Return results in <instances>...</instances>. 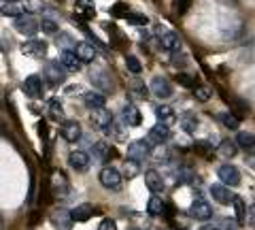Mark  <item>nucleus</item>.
<instances>
[{
	"label": "nucleus",
	"mask_w": 255,
	"mask_h": 230,
	"mask_svg": "<svg viewBox=\"0 0 255 230\" xmlns=\"http://www.w3.org/2000/svg\"><path fill=\"white\" fill-rule=\"evenodd\" d=\"M100 184L105 186L107 190H113V192H117V190H122V173H119L115 166H105V169L100 171Z\"/></svg>",
	"instance_id": "1"
},
{
	"label": "nucleus",
	"mask_w": 255,
	"mask_h": 230,
	"mask_svg": "<svg viewBox=\"0 0 255 230\" xmlns=\"http://www.w3.org/2000/svg\"><path fill=\"white\" fill-rule=\"evenodd\" d=\"M43 75L51 85H60V83L66 81V70H64V66L60 62H47Z\"/></svg>",
	"instance_id": "2"
},
{
	"label": "nucleus",
	"mask_w": 255,
	"mask_h": 230,
	"mask_svg": "<svg viewBox=\"0 0 255 230\" xmlns=\"http://www.w3.org/2000/svg\"><path fill=\"white\" fill-rule=\"evenodd\" d=\"M159 45L162 49L170 51V53H177L181 49V36L172 30H166V28H159Z\"/></svg>",
	"instance_id": "3"
},
{
	"label": "nucleus",
	"mask_w": 255,
	"mask_h": 230,
	"mask_svg": "<svg viewBox=\"0 0 255 230\" xmlns=\"http://www.w3.org/2000/svg\"><path fill=\"white\" fill-rule=\"evenodd\" d=\"M68 192H70V184L66 175L60 171H53L51 173V194L55 198H64V196H68Z\"/></svg>",
	"instance_id": "4"
},
{
	"label": "nucleus",
	"mask_w": 255,
	"mask_h": 230,
	"mask_svg": "<svg viewBox=\"0 0 255 230\" xmlns=\"http://www.w3.org/2000/svg\"><path fill=\"white\" fill-rule=\"evenodd\" d=\"M15 30L21 34H26V36H34L38 32V21L32 17V15L21 13L19 17H15Z\"/></svg>",
	"instance_id": "5"
},
{
	"label": "nucleus",
	"mask_w": 255,
	"mask_h": 230,
	"mask_svg": "<svg viewBox=\"0 0 255 230\" xmlns=\"http://www.w3.org/2000/svg\"><path fill=\"white\" fill-rule=\"evenodd\" d=\"M217 175H219V179H221V184L228 186V188H234V186L241 184V171H238L236 166H232V164L219 166Z\"/></svg>",
	"instance_id": "6"
},
{
	"label": "nucleus",
	"mask_w": 255,
	"mask_h": 230,
	"mask_svg": "<svg viewBox=\"0 0 255 230\" xmlns=\"http://www.w3.org/2000/svg\"><path fill=\"white\" fill-rule=\"evenodd\" d=\"M189 216L194 218V220H198V222H206V220H211V218H213V207L204 201V198H198V201L191 203Z\"/></svg>",
	"instance_id": "7"
},
{
	"label": "nucleus",
	"mask_w": 255,
	"mask_h": 230,
	"mask_svg": "<svg viewBox=\"0 0 255 230\" xmlns=\"http://www.w3.org/2000/svg\"><path fill=\"white\" fill-rule=\"evenodd\" d=\"M151 149H149V143L147 141H134L128 145V160H136L142 162L145 158H149Z\"/></svg>",
	"instance_id": "8"
},
{
	"label": "nucleus",
	"mask_w": 255,
	"mask_h": 230,
	"mask_svg": "<svg viewBox=\"0 0 255 230\" xmlns=\"http://www.w3.org/2000/svg\"><path fill=\"white\" fill-rule=\"evenodd\" d=\"M21 90L26 92V96H30V98H41L43 96V79L38 75L26 77V81L21 83Z\"/></svg>",
	"instance_id": "9"
},
{
	"label": "nucleus",
	"mask_w": 255,
	"mask_h": 230,
	"mask_svg": "<svg viewBox=\"0 0 255 230\" xmlns=\"http://www.w3.org/2000/svg\"><path fill=\"white\" fill-rule=\"evenodd\" d=\"M168 139H170V128L164 124H155L147 134V143H153V145H162Z\"/></svg>",
	"instance_id": "10"
},
{
	"label": "nucleus",
	"mask_w": 255,
	"mask_h": 230,
	"mask_svg": "<svg viewBox=\"0 0 255 230\" xmlns=\"http://www.w3.org/2000/svg\"><path fill=\"white\" fill-rule=\"evenodd\" d=\"M62 137L64 141L68 143H77L79 139H81V124H79L77 120H68L62 124Z\"/></svg>",
	"instance_id": "11"
},
{
	"label": "nucleus",
	"mask_w": 255,
	"mask_h": 230,
	"mask_svg": "<svg viewBox=\"0 0 255 230\" xmlns=\"http://www.w3.org/2000/svg\"><path fill=\"white\" fill-rule=\"evenodd\" d=\"M211 196H213V201H217L219 205H230L232 203V190H230L228 186H223V184H213L211 186Z\"/></svg>",
	"instance_id": "12"
},
{
	"label": "nucleus",
	"mask_w": 255,
	"mask_h": 230,
	"mask_svg": "<svg viewBox=\"0 0 255 230\" xmlns=\"http://www.w3.org/2000/svg\"><path fill=\"white\" fill-rule=\"evenodd\" d=\"M151 92H153L157 98H168V96H172V85L166 77H155L153 81H151Z\"/></svg>",
	"instance_id": "13"
},
{
	"label": "nucleus",
	"mask_w": 255,
	"mask_h": 230,
	"mask_svg": "<svg viewBox=\"0 0 255 230\" xmlns=\"http://www.w3.org/2000/svg\"><path fill=\"white\" fill-rule=\"evenodd\" d=\"M60 64L64 66V70H66V73H77V70L81 68V60H79L77 55H75V51L66 49V51L60 53Z\"/></svg>",
	"instance_id": "14"
},
{
	"label": "nucleus",
	"mask_w": 255,
	"mask_h": 230,
	"mask_svg": "<svg viewBox=\"0 0 255 230\" xmlns=\"http://www.w3.org/2000/svg\"><path fill=\"white\" fill-rule=\"evenodd\" d=\"M142 122V115L136 105H132V102H128V105L124 107V124L130 126V128H134V126H140Z\"/></svg>",
	"instance_id": "15"
},
{
	"label": "nucleus",
	"mask_w": 255,
	"mask_h": 230,
	"mask_svg": "<svg viewBox=\"0 0 255 230\" xmlns=\"http://www.w3.org/2000/svg\"><path fill=\"white\" fill-rule=\"evenodd\" d=\"M155 117H157V124H164V126H168V128L177 122V113H174V109L168 105L155 107Z\"/></svg>",
	"instance_id": "16"
},
{
	"label": "nucleus",
	"mask_w": 255,
	"mask_h": 230,
	"mask_svg": "<svg viewBox=\"0 0 255 230\" xmlns=\"http://www.w3.org/2000/svg\"><path fill=\"white\" fill-rule=\"evenodd\" d=\"M77 4V15L75 19H92L96 15V4L94 0H75Z\"/></svg>",
	"instance_id": "17"
},
{
	"label": "nucleus",
	"mask_w": 255,
	"mask_h": 230,
	"mask_svg": "<svg viewBox=\"0 0 255 230\" xmlns=\"http://www.w3.org/2000/svg\"><path fill=\"white\" fill-rule=\"evenodd\" d=\"M92 122H94V126H98V128L107 130L109 126L113 124V113L107 111V109H94L92 111Z\"/></svg>",
	"instance_id": "18"
},
{
	"label": "nucleus",
	"mask_w": 255,
	"mask_h": 230,
	"mask_svg": "<svg viewBox=\"0 0 255 230\" xmlns=\"http://www.w3.org/2000/svg\"><path fill=\"white\" fill-rule=\"evenodd\" d=\"M21 51L30 55V58H43L47 53V43L45 41H28L21 45Z\"/></svg>",
	"instance_id": "19"
},
{
	"label": "nucleus",
	"mask_w": 255,
	"mask_h": 230,
	"mask_svg": "<svg viewBox=\"0 0 255 230\" xmlns=\"http://www.w3.org/2000/svg\"><path fill=\"white\" fill-rule=\"evenodd\" d=\"M145 184H147V188L151 190L153 194H162L164 192V179H162V175H159L157 171H147L145 173Z\"/></svg>",
	"instance_id": "20"
},
{
	"label": "nucleus",
	"mask_w": 255,
	"mask_h": 230,
	"mask_svg": "<svg viewBox=\"0 0 255 230\" xmlns=\"http://www.w3.org/2000/svg\"><path fill=\"white\" fill-rule=\"evenodd\" d=\"M68 164H70L73 171L83 173V171H87V166H90V156H87L85 152H73L68 156Z\"/></svg>",
	"instance_id": "21"
},
{
	"label": "nucleus",
	"mask_w": 255,
	"mask_h": 230,
	"mask_svg": "<svg viewBox=\"0 0 255 230\" xmlns=\"http://www.w3.org/2000/svg\"><path fill=\"white\" fill-rule=\"evenodd\" d=\"M94 213H96L94 205L83 203V205H77V207L70 211V218H73V222H87L90 218H94Z\"/></svg>",
	"instance_id": "22"
},
{
	"label": "nucleus",
	"mask_w": 255,
	"mask_h": 230,
	"mask_svg": "<svg viewBox=\"0 0 255 230\" xmlns=\"http://www.w3.org/2000/svg\"><path fill=\"white\" fill-rule=\"evenodd\" d=\"M73 51L81 62H94L96 60V49H94V45H90V43H77Z\"/></svg>",
	"instance_id": "23"
},
{
	"label": "nucleus",
	"mask_w": 255,
	"mask_h": 230,
	"mask_svg": "<svg viewBox=\"0 0 255 230\" xmlns=\"http://www.w3.org/2000/svg\"><path fill=\"white\" fill-rule=\"evenodd\" d=\"M83 102L94 111V109H105L107 98H105V94L102 92H85L83 94Z\"/></svg>",
	"instance_id": "24"
},
{
	"label": "nucleus",
	"mask_w": 255,
	"mask_h": 230,
	"mask_svg": "<svg viewBox=\"0 0 255 230\" xmlns=\"http://www.w3.org/2000/svg\"><path fill=\"white\" fill-rule=\"evenodd\" d=\"M53 226L60 228V230H70V226H73V218H70V211H55L53 213Z\"/></svg>",
	"instance_id": "25"
},
{
	"label": "nucleus",
	"mask_w": 255,
	"mask_h": 230,
	"mask_svg": "<svg viewBox=\"0 0 255 230\" xmlns=\"http://www.w3.org/2000/svg\"><path fill=\"white\" fill-rule=\"evenodd\" d=\"M166 211V205H164V201L159 198L157 194H153L149 198V203H147V213L151 218H157V216H162V213Z\"/></svg>",
	"instance_id": "26"
},
{
	"label": "nucleus",
	"mask_w": 255,
	"mask_h": 230,
	"mask_svg": "<svg viewBox=\"0 0 255 230\" xmlns=\"http://www.w3.org/2000/svg\"><path fill=\"white\" fill-rule=\"evenodd\" d=\"M179 124H181L183 132H187V134H194V132L198 130V117H196L194 113H185V115H181Z\"/></svg>",
	"instance_id": "27"
},
{
	"label": "nucleus",
	"mask_w": 255,
	"mask_h": 230,
	"mask_svg": "<svg viewBox=\"0 0 255 230\" xmlns=\"http://www.w3.org/2000/svg\"><path fill=\"white\" fill-rule=\"evenodd\" d=\"M92 81L98 85L100 90H111L113 85H111V79L109 75L105 73V70H92Z\"/></svg>",
	"instance_id": "28"
},
{
	"label": "nucleus",
	"mask_w": 255,
	"mask_h": 230,
	"mask_svg": "<svg viewBox=\"0 0 255 230\" xmlns=\"http://www.w3.org/2000/svg\"><path fill=\"white\" fill-rule=\"evenodd\" d=\"M238 154V145L234 141H221L219 143V156H223V158H234Z\"/></svg>",
	"instance_id": "29"
},
{
	"label": "nucleus",
	"mask_w": 255,
	"mask_h": 230,
	"mask_svg": "<svg viewBox=\"0 0 255 230\" xmlns=\"http://www.w3.org/2000/svg\"><path fill=\"white\" fill-rule=\"evenodd\" d=\"M2 15H6V17H19V15L23 13V6L17 4V2H6L2 6V11H0Z\"/></svg>",
	"instance_id": "30"
},
{
	"label": "nucleus",
	"mask_w": 255,
	"mask_h": 230,
	"mask_svg": "<svg viewBox=\"0 0 255 230\" xmlns=\"http://www.w3.org/2000/svg\"><path fill=\"white\" fill-rule=\"evenodd\" d=\"M232 205H234V209H236V218H238V224H245V222H247L245 201H243V198H238V196H234V198H232Z\"/></svg>",
	"instance_id": "31"
},
{
	"label": "nucleus",
	"mask_w": 255,
	"mask_h": 230,
	"mask_svg": "<svg viewBox=\"0 0 255 230\" xmlns=\"http://www.w3.org/2000/svg\"><path fill=\"white\" fill-rule=\"evenodd\" d=\"M92 149H94V158H98V160H102V162H105L107 158L111 156V149H109V145H107V143H102V141L96 143V145H94Z\"/></svg>",
	"instance_id": "32"
},
{
	"label": "nucleus",
	"mask_w": 255,
	"mask_h": 230,
	"mask_svg": "<svg viewBox=\"0 0 255 230\" xmlns=\"http://www.w3.org/2000/svg\"><path fill=\"white\" fill-rule=\"evenodd\" d=\"M221 124L226 126V128H230V130H238V128H241V120L234 117L232 113H223L221 115Z\"/></svg>",
	"instance_id": "33"
},
{
	"label": "nucleus",
	"mask_w": 255,
	"mask_h": 230,
	"mask_svg": "<svg viewBox=\"0 0 255 230\" xmlns=\"http://www.w3.org/2000/svg\"><path fill=\"white\" fill-rule=\"evenodd\" d=\"M128 13H130V6H128L126 2H115L113 6H111V15L113 17H128Z\"/></svg>",
	"instance_id": "34"
},
{
	"label": "nucleus",
	"mask_w": 255,
	"mask_h": 230,
	"mask_svg": "<svg viewBox=\"0 0 255 230\" xmlns=\"http://www.w3.org/2000/svg\"><path fill=\"white\" fill-rule=\"evenodd\" d=\"M126 66L134 75H138L140 70H142V64H140V60L136 58V55H126Z\"/></svg>",
	"instance_id": "35"
},
{
	"label": "nucleus",
	"mask_w": 255,
	"mask_h": 230,
	"mask_svg": "<svg viewBox=\"0 0 255 230\" xmlns=\"http://www.w3.org/2000/svg\"><path fill=\"white\" fill-rule=\"evenodd\" d=\"M213 96V92H211V88H204V85H196L194 88V98L196 100H200V102H206Z\"/></svg>",
	"instance_id": "36"
},
{
	"label": "nucleus",
	"mask_w": 255,
	"mask_h": 230,
	"mask_svg": "<svg viewBox=\"0 0 255 230\" xmlns=\"http://www.w3.org/2000/svg\"><path fill=\"white\" fill-rule=\"evenodd\" d=\"M128 23H134V26H147L149 23V17L142 13H128Z\"/></svg>",
	"instance_id": "37"
},
{
	"label": "nucleus",
	"mask_w": 255,
	"mask_h": 230,
	"mask_svg": "<svg viewBox=\"0 0 255 230\" xmlns=\"http://www.w3.org/2000/svg\"><path fill=\"white\" fill-rule=\"evenodd\" d=\"M253 143H255L253 132H238V145H241V147L251 149V147H253Z\"/></svg>",
	"instance_id": "38"
},
{
	"label": "nucleus",
	"mask_w": 255,
	"mask_h": 230,
	"mask_svg": "<svg viewBox=\"0 0 255 230\" xmlns=\"http://www.w3.org/2000/svg\"><path fill=\"white\" fill-rule=\"evenodd\" d=\"M49 113L55 117V120H60V117L64 115V109H62L60 98H51V100H49Z\"/></svg>",
	"instance_id": "39"
},
{
	"label": "nucleus",
	"mask_w": 255,
	"mask_h": 230,
	"mask_svg": "<svg viewBox=\"0 0 255 230\" xmlns=\"http://www.w3.org/2000/svg\"><path fill=\"white\" fill-rule=\"evenodd\" d=\"M38 28H43V32H47V34H55V32H58V23H55L53 19H49V17H45L43 21H38Z\"/></svg>",
	"instance_id": "40"
},
{
	"label": "nucleus",
	"mask_w": 255,
	"mask_h": 230,
	"mask_svg": "<svg viewBox=\"0 0 255 230\" xmlns=\"http://www.w3.org/2000/svg\"><path fill=\"white\" fill-rule=\"evenodd\" d=\"M140 162H136V160H128L126 162V177L128 179H132V177H136L138 173H140V166H138Z\"/></svg>",
	"instance_id": "41"
},
{
	"label": "nucleus",
	"mask_w": 255,
	"mask_h": 230,
	"mask_svg": "<svg viewBox=\"0 0 255 230\" xmlns=\"http://www.w3.org/2000/svg\"><path fill=\"white\" fill-rule=\"evenodd\" d=\"M75 45H77V43H75L68 34H60V36H58V47H62L64 51H66V49L73 51V49H75Z\"/></svg>",
	"instance_id": "42"
},
{
	"label": "nucleus",
	"mask_w": 255,
	"mask_h": 230,
	"mask_svg": "<svg viewBox=\"0 0 255 230\" xmlns=\"http://www.w3.org/2000/svg\"><path fill=\"white\" fill-rule=\"evenodd\" d=\"M21 6H23V11H30V13L43 11V9H45L43 0H26V4H21Z\"/></svg>",
	"instance_id": "43"
},
{
	"label": "nucleus",
	"mask_w": 255,
	"mask_h": 230,
	"mask_svg": "<svg viewBox=\"0 0 255 230\" xmlns=\"http://www.w3.org/2000/svg\"><path fill=\"white\" fill-rule=\"evenodd\" d=\"M177 81H179L181 85H185V88H196V79L189 77V75H185V73H179V75H177Z\"/></svg>",
	"instance_id": "44"
},
{
	"label": "nucleus",
	"mask_w": 255,
	"mask_h": 230,
	"mask_svg": "<svg viewBox=\"0 0 255 230\" xmlns=\"http://www.w3.org/2000/svg\"><path fill=\"white\" fill-rule=\"evenodd\" d=\"M191 2H194V0H174V9H177L179 15H183V13H187Z\"/></svg>",
	"instance_id": "45"
},
{
	"label": "nucleus",
	"mask_w": 255,
	"mask_h": 230,
	"mask_svg": "<svg viewBox=\"0 0 255 230\" xmlns=\"http://www.w3.org/2000/svg\"><path fill=\"white\" fill-rule=\"evenodd\" d=\"M215 226H217V230H238L234 222H230V220H221V222H217Z\"/></svg>",
	"instance_id": "46"
},
{
	"label": "nucleus",
	"mask_w": 255,
	"mask_h": 230,
	"mask_svg": "<svg viewBox=\"0 0 255 230\" xmlns=\"http://www.w3.org/2000/svg\"><path fill=\"white\" fill-rule=\"evenodd\" d=\"M98 230H117V224H115V220H102L100 222V228Z\"/></svg>",
	"instance_id": "47"
},
{
	"label": "nucleus",
	"mask_w": 255,
	"mask_h": 230,
	"mask_svg": "<svg viewBox=\"0 0 255 230\" xmlns=\"http://www.w3.org/2000/svg\"><path fill=\"white\" fill-rule=\"evenodd\" d=\"M38 134H41V139H47V124L45 122H38Z\"/></svg>",
	"instance_id": "48"
},
{
	"label": "nucleus",
	"mask_w": 255,
	"mask_h": 230,
	"mask_svg": "<svg viewBox=\"0 0 255 230\" xmlns=\"http://www.w3.org/2000/svg\"><path fill=\"white\" fill-rule=\"evenodd\" d=\"M249 226H253V207H249Z\"/></svg>",
	"instance_id": "49"
},
{
	"label": "nucleus",
	"mask_w": 255,
	"mask_h": 230,
	"mask_svg": "<svg viewBox=\"0 0 255 230\" xmlns=\"http://www.w3.org/2000/svg\"><path fill=\"white\" fill-rule=\"evenodd\" d=\"M202 230H217V226H215V224H213V226H204Z\"/></svg>",
	"instance_id": "50"
},
{
	"label": "nucleus",
	"mask_w": 255,
	"mask_h": 230,
	"mask_svg": "<svg viewBox=\"0 0 255 230\" xmlns=\"http://www.w3.org/2000/svg\"><path fill=\"white\" fill-rule=\"evenodd\" d=\"M4 2H17V0H4Z\"/></svg>",
	"instance_id": "51"
}]
</instances>
